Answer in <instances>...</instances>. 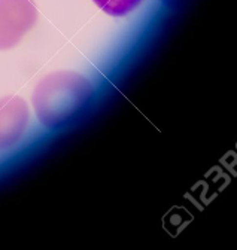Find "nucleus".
Returning a JSON list of instances; mask_svg holds the SVG:
<instances>
[{"label":"nucleus","mask_w":237,"mask_h":250,"mask_svg":"<svg viewBox=\"0 0 237 250\" xmlns=\"http://www.w3.org/2000/svg\"><path fill=\"white\" fill-rule=\"evenodd\" d=\"M94 97V86L85 76L70 70L45 75L35 86L32 103L39 122L58 128L78 118Z\"/></svg>","instance_id":"f257e3e1"},{"label":"nucleus","mask_w":237,"mask_h":250,"mask_svg":"<svg viewBox=\"0 0 237 250\" xmlns=\"http://www.w3.org/2000/svg\"><path fill=\"white\" fill-rule=\"evenodd\" d=\"M36 22L33 0H0V51L15 48Z\"/></svg>","instance_id":"f03ea898"},{"label":"nucleus","mask_w":237,"mask_h":250,"mask_svg":"<svg viewBox=\"0 0 237 250\" xmlns=\"http://www.w3.org/2000/svg\"><path fill=\"white\" fill-rule=\"evenodd\" d=\"M30 121V110L24 99L5 96L0 99V150L15 146L24 136Z\"/></svg>","instance_id":"7ed1b4c3"},{"label":"nucleus","mask_w":237,"mask_h":250,"mask_svg":"<svg viewBox=\"0 0 237 250\" xmlns=\"http://www.w3.org/2000/svg\"><path fill=\"white\" fill-rule=\"evenodd\" d=\"M93 2L110 17H126L131 14L143 0H93Z\"/></svg>","instance_id":"20e7f679"}]
</instances>
